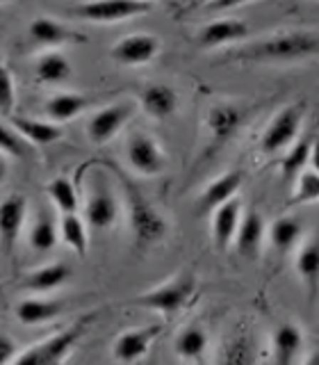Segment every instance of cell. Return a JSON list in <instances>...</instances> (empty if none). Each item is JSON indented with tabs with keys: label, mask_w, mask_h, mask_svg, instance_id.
<instances>
[{
	"label": "cell",
	"mask_w": 319,
	"mask_h": 365,
	"mask_svg": "<svg viewBox=\"0 0 319 365\" xmlns=\"http://www.w3.org/2000/svg\"><path fill=\"white\" fill-rule=\"evenodd\" d=\"M319 55V32L313 30H285L267 34L265 39L249 43L244 48L228 53L226 62H251V64H276V62H301Z\"/></svg>",
	"instance_id": "obj_1"
},
{
	"label": "cell",
	"mask_w": 319,
	"mask_h": 365,
	"mask_svg": "<svg viewBox=\"0 0 319 365\" xmlns=\"http://www.w3.org/2000/svg\"><path fill=\"white\" fill-rule=\"evenodd\" d=\"M197 285L199 281L194 269H180L169 281L132 297L130 304L146 308V311H155L160 315H164L167 319H171L192 302V297L197 294Z\"/></svg>",
	"instance_id": "obj_2"
},
{
	"label": "cell",
	"mask_w": 319,
	"mask_h": 365,
	"mask_svg": "<svg viewBox=\"0 0 319 365\" xmlns=\"http://www.w3.org/2000/svg\"><path fill=\"white\" fill-rule=\"evenodd\" d=\"M117 174H119V180L123 182L125 205H128V220H130V228L135 235V245L140 249H148L157 242H162L169 231L167 220L153 208V203L144 197V192L137 187L132 180L125 178L121 171H117Z\"/></svg>",
	"instance_id": "obj_3"
},
{
	"label": "cell",
	"mask_w": 319,
	"mask_h": 365,
	"mask_svg": "<svg viewBox=\"0 0 319 365\" xmlns=\"http://www.w3.org/2000/svg\"><path fill=\"white\" fill-rule=\"evenodd\" d=\"M94 317H80L75 324L66 327L57 334L43 338L39 342H34L28 349H23L16 356V365H55L66 361L68 354L73 351V347L87 334V329Z\"/></svg>",
	"instance_id": "obj_4"
},
{
	"label": "cell",
	"mask_w": 319,
	"mask_h": 365,
	"mask_svg": "<svg viewBox=\"0 0 319 365\" xmlns=\"http://www.w3.org/2000/svg\"><path fill=\"white\" fill-rule=\"evenodd\" d=\"M148 11H151V0H85L68 9V14L91 23H119Z\"/></svg>",
	"instance_id": "obj_5"
},
{
	"label": "cell",
	"mask_w": 319,
	"mask_h": 365,
	"mask_svg": "<svg viewBox=\"0 0 319 365\" xmlns=\"http://www.w3.org/2000/svg\"><path fill=\"white\" fill-rule=\"evenodd\" d=\"M89 182L91 187L87 190V199H85V220L94 231H105V228H112L117 224L119 217L117 197H114L105 174L91 176Z\"/></svg>",
	"instance_id": "obj_6"
},
{
	"label": "cell",
	"mask_w": 319,
	"mask_h": 365,
	"mask_svg": "<svg viewBox=\"0 0 319 365\" xmlns=\"http://www.w3.org/2000/svg\"><path fill=\"white\" fill-rule=\"evenodd\" d=\"M244 117H246V110L242 106H235V103H219V106L208 110V114H205L208 148H205L203 160L212 158L228 140H231L239 125H242Z\"/></svg>",
	"instance_id": "obj_7"
},
{
	"label": "cell",
	"mask_w": 319,
	"mask_h": 365,
	"mask_svg": "<svg viewBox=\"0 0 319 365\" xmlns=\"http://www.w3.org/2000/svg\"><path fill=\"white\" fill-rule=\"evenodd\" d=\"M303 103H294V106L283 108L276 117L269 121V125L265 128L260 137V146L265 153H276L281 148H285L288 144H292V140L299 135L301 121H303Z\"/></svg>",
	"instance_id": "obj_8"
},
{
	"label": "cell",
	"mask_w": 319,
	"mask_h": 365,
	"mask_svg": "<svg viewBox=\"0 0 319 365\" xmlns=\"http://www.w3.org/2000/svg\"><path fill=\"white\" fill-rule=\"evenodd\" d=\"M125 158L142 176H160L167 169V153L146 133H135L125 142Z\"/></svg>",
	"instance_id": "obj_9"
},
{
	"label": "cell",
	"mask_w": 319,
	"mask_h": 365,
	"mask_svg": "<svg viewBox=\"0 0 319 365\" xmlns=\"http://www.w3.org/2000/svg\"><path fill=\"white\" fill-rule=\"evenodd\" d=\"M132 112H135L132 103H114V106L98 110L87 123V137L96 146L108 144L112 137L130 121Z\"/></svg>",
	"instance_id": "obj_10"
},
{
	"label": "cell",
	"mask_w": 319,
	"mask_h": 365,
	"mask_svg": "<svg viewBox=\"0 0 319 365\" xmlns=\"http://www.w3.org/2000/svg\"><path fill=\"white\" fill-rule=\"evenodd\" d=\"M160 53V41L153 34H130L112 46V60L123 66H140L155 60Z\"/></svg>",
	"instance_id": "obj_11"
},
{
	"label": "cell",
	"mask_w": 319,
	"mask_h": 365,
	"mask_svg": "<svg viewBox=\"0 0 319 365\" xmlns=\"http://www.w3.org/2000/svg\"><path fill=\"white\" fill-rule=\"evenodd\" d=\"M242 203L237 199L226 201L224 205H219L216 210H212V242L216 251H228L231 245H235V235L237 228L242 224Z\"/></svg>",
	"instance_id": "obj_12"
},
{
	"label": "cell",
	"mask_w": 319,
	"mask_h": 365,
	"mask_svg": "<svg viewBox=\"0 0 319 365\" xmlns=\"http://www.w3.org/2000/svg\"><path fill=\"white\" fill-rule=\"evenodd\" d=\"M160 331H162V324H148V327L123 331V334L114 340V347H112L114 359L121 363L140 361L148 351V347L153 345V340L160 336Z\"/></svg>",
	"instance_id": "obj_13"
},
{
	"label": "cell",
	"mask_w": 319,
	"mask_h": 365,
	"mask_svg": "<svg viewBox=\"0 0 319 365\" xmlns=\"http://www.w3.org/2000/svg\"><path fill=\"white\" fill-rule=\"evenodd\" d=\"M28 217V201L26 197H19V194H11L3 201V208H0V233H3V251L9 256L14 251V245L21 235V228L26 224Z\"/></svg>",
	"instance_id": "obj_14"
},
{
	"label": "cell",
	"mask_w": 319,
	"mask_h": 365,
	"mask_svg": "<svg viewBox=\"0 0 319 365\" xmlns=\"http://www.w3.org/2000/svg\"><path fill=\"white\" fill-rule=\"evenodd\" d=\"M28 34H30V39L39 46H64V43H85L87 41L83 32H75L48 16L34 19L28 28Z\"/></svg>",
	"instance_id": "obj_15"
},
{
	"label": "cell",
	"mask_w": 319,
	"mask_h": 365,
	"mask_svg": "<svg viewBox=\"0 0 319 365\" xmlns=\"http://www.w3.org/2000/svg\"><path fill=\"white\" fill-rule=\"evenodd\" d=\"M249 37V26L244 21L239 19H221V21H212L208 23L201 32H199V39L197 43L201 48L210 51V48H219V46L226 43H233Z\"/></svg>",
	"instance_id": "obj_16"
},
{
	"label": "cell",
	"mask_w": 319,
	"mask_h": 365,
	"mask_svg": "<svg viewBox=\"0 0 319 365\" xmlns=\"http://www.w3.org/2000/svg\"><path fill=\"white\" fill-rule=\"evenodd\" d=\"M262 242H265V222H262V215L256 210L244 212L242 224H239L235 235V247L239 251V256H244L251 262L258 260Z\"/></svg>",
	"instance_id": "obj_17"
},
{
	"label": "cell",
	"mask_w": 319,
	"mask_h": 365,
	"mask_svg": "<svg viewBox=\"0 0 319 365\" xmlns=\"http://www.w3.org/2000/svg\"><path fill=\"white\" fill-rule=\"evenodd\" d=\"M140 103L144 112L153 119H169L178 110V94L169 85L153 83L140 91Z\"/></svg>",
	"instance_id": "obj_18"
},
{
	"label": "cell",
	"mask_w": 319,
	"mask_h": 365,
	"mask_svg": "<svg viewBox=\"0 0 319 365\" xmlns=\"http://www.w3.org/2000/svg\"><path fill=\"white\" fill-rule=\"evenodd\" d=\"M303 349V331L294 322H283L271 336V361L278 365L292 363Z\"/></svg>",
	"instance_id": "obj_19"
},
{
	"label": "cell",
	"mask_w": 319,
	"mask_h": 365,
	"mask_svg": "<svg viewBox=\"0 0 319 365\" xmlns=\"http://www.w3.org/2000/svg\"><path fill=\"white\" fill-rule=\"evenodd\" d=\"M296 274L301 277L308 302L315 304L319 299V237L308 240L301 247V251L296 254Z\"/></svg>",
	"instance_id": "obj_20"
},
{
	"label": "cell",
	"mask_w": 319,
	"mask_h": 365,
	"mask_svg": "<svg viewBox=\"0 0 319 365\" xmlns=\"http://www.w3.org/2000/svg\"><path fill=\"white\" fill-rule=\"evenodd\" d=\"M242 187V171H226L219 178H214L208 187H205L203 197L199 201L201 212H212L226 201L235 199V194Z\"/></svg>",
	"instance_id": "obj_21"
},
{
	"label": "cell",
	"mask_w": 319,
	"mask_h": 365,
	"mask_svg": "<svg viewBox=\"0 0 319 365\" xmlns=\"http://www.w3.org/2000/svg\"><path fill=\"white\" fill-rule=\"evenodd\" d=\"M89 96L80 94V91H64V94H55L46 101V117L55 123H64V121H71L75 117H80L89 106H91Z\"/></svg>",
	"instance_id": "obj_22"
},
{
	"label": "cell",
	"mask_w": 319,
	"mask_h": 365,
	"mask_svg": "<svg viewBox=\"0 0 319 365\" xmlns=\"http://www.w3.org/2000/svg\"><path fill=\"white\" fill-rule=\"evenodd\" d=\"M9 123L23 135V140H28L30 144H37V146H48L53 142H57L62 137V128L60 123L55 121H37V119H30V117H19V114H11L7 117Z\"/></svg>",
	"instance_id": "obj_23"
},
{
	"label": "cell",
	"mask_w": 319,
	"mask_h": 365,
	"mask_svg": "<svg viewBox=\"0 0 319 365\" xmlns=\"http://www.w3.org/2000/svg\"><path fill=\"white\" fill-rule=\"evenodd\" d=\"M71 277V269H68L64 262H51V265H43L39 269L30 272L23 285L32 292H51L62 288V285Z\"/></svg>",
	"instance_id": "obj_24"
},
{
	"label": "cell",
	"mask_w": 319,
	"mask_h": 365,
	"mask_svg": "<svg viewBox=\"0 0 319 365\" xmlns=\"http://www.w3.org/2000/svg\"><path fill=\"white\" fill-rule=\"evenodd\" d=\"M62 313V302L57 299H39V297H30L23 299L16 306V319L21 324H43L48 319Z\"/></svg>",
	"instance_id": "obj_25"
},
{
	"label": "cell",
	"mask_w": 319,
	"mask_h": 365,
	"mask_svg": "<svg viewBox=\"0 0 319 365\" xmlns=\"http://www.w3.org/2000/svg\"><path fill=\"white\" fill-rule=\"evenodd\" d=\"M34 73H37L39 83L46 85H60L66 83L68 78L73 73L71 62L66 60L64 55L60 53H46L37 60V66H34Z\"/></svg>",
	"instance_id": "obj_26"
},
{
	"label": "cell",
	"mask_w": 319,
	"mask_h": 365,
	"mask_svg": "<svg viewBox=\"0 0 319 365\" xmlns=\"http://www.w3.org/2000/svg\"><path fill=\"white\" fill-rule=\"evenodd\" d=\"M301 233H303V226L296 217H281V220H276L269 228V242L281 256H285L296 242H299Z\"/></svg>",
	"instance_id": "obj_27"
},
{
	"label": "cell",
	"mask_w": 319,
	"mask_h": 365,
	"mask_svg": "<svg viewBox=\"0 0 319 365\" xmlns=\"http://www.w3.org/2000/svg\"><path fill=\"white\" fill-rule=\"evenodd\" d=\"M60 237L62 242L75 251V254L83 258L89 249V235H87V224L80 220L78 212H66L62 215V222H60Z\"/></svg>",
	"instance_id": "obj_28"
},
{
	"label": "cell",
	"mask_w": 319,
	"mask_h": 365,
	"mask_svg": "<svg viewBox=\"0 0 319 365\" xmlns=\"http://www.w3.org/2000/svg\"><path fill=\"white\" fill-rule=\"evenodd\" d=\"M174 347L180 359H187V361L201 359L205 349H208V334H205L201 327H185L176 336Z\"/></svg>",
	"instance_id": "obj_29"
},
{
	"label": "cell",
	"mask_w": 319,
	"mask_h": 365,
	"mask_svg": "<svg viewBox=\"0 0 319 365\" xmlns=\"http://www.w3.org/2000/svg\"><path fill=\"white\" fill-rule=\"evenodd\" d=\"M313 140H315V135H305L290 148L288 153H285L283 163H281V171H283L285 180H292L296 174H301L305 165H310Z\"/></svg>",
	"instance_id": "obj_30"
},
{
	"label": "cell",
	"mask_w": 319,
	"mask_h": 365,
	"mask_svg": "<svg viewBox=\"0 0 319 365\" xmlns=\"http://www.w3.org/2000/svg\"><path fill=\"white\" fill-rule=\"evenodd\" d=\"M46 192H48L51 201L62 210V215H66V212H78V208H80V197H78V190H75L71 178H66V176L53 178L48 182V187H46Z\"/></svg>",
	"instance_id": "obj_31"
},
{
	"label": "cell",
	"mask_w": 319,
	"mask_h": 365,
	"mask_svg": "<svg viewBox=\"0 0 319 365\" xmlns=\"http://www.w3.org/2000/svg\"><path fill=\"white\" fill-rule=\"evenodd\" d=\"M57 237H60V231L55 228L53 220L46 212L39 215V220L32 224L30 228V235H28V242L34 251H39V254H46V251H51L55 245H57Z\"/></svg>",
	"instance_id": "obj_32"
},
{
	"label": "cell",
	"mask_w": 319,
	"mask_h": 365,
	"mask_svg": "<svg viewBox=\"0 0 319 365\" xmlns=\"http://www.w3.org/2000/svg\"><path fill=\"white\" fill-rule=\"evenodd\" d=\"M319 201V174L315 169H308L299 174L296 180V190L290 199V205H301V203H315Z\"/></svg>",
	"instance_id": "obj_33"
},
{
	"label": "cell",
	"mask_w": 319,
	"mask_h": 365,
	"mask_svg": "<svg viewBox=\"0 0 319 365\" xmlns=\"http://www.w3.org/2000/svg\"><path fill=\"white\" fill-rule=\"evenodd\" d=\"M19 101V85L14 80V73L9 71V66L3 64V85H0V108H3L5 119L11 117L14 112V106Z\"/></svg>",
	"instance_id": "obj_34"
},
{
	"label": "cell",
	"mask_w": 319,
	"mask_h": 365,
	"mask_svg": "<svg viewBox=\"0 0 319 365\" xmlns=\"http://www.w3.org/2000/svg\"><path fill=\"white\" fill-rule=\"evenodd\" d=\"M21 137L23 135L11 123L3 125V142H0V146H3L5 155H11V158H23V155H26V148H23Z\"/></svg>",
	"instance_id": "obj_35"
},
{
	"label": "cell",
	"mask_w": 319,
	"mask_h": 365,
	"mask_svg": "<svg viewBox=\"0 0 319 365\" xmlns=\"http://www.w3.org/2000/svg\"><path fill=\"white\" fill-rule=\"evenodd\" d=\"M19 345L14 340H11L7 334H3L0 336V363L3 365H7V363H14L16 361V356H19V349H16Z\"/></svg>",
	"instance_id": "obj_36"
},
{
	"label": "cell",
	"mask_w": 319,
	"mask_h": 365,
	"mask_svg": "<svg viewBox=\"0 0 319 365\" xmlns=\"http://www.w3.org/2000/svg\"><path fill=\"white\" fill-rule=\"evenodd\" d=\"M249 0H210L208 7L210 9H231V7H237V5H244Z\"/></svg>",
	"instance_id": "obj_37"
},
{
	"label": "cell",
	"mask_w": 319,
	"mask_h": 365,
	"mask_svg": "<svg viewBox=\"0 0 319 365\" xmlns=\"http://www.w3.org/2000/svg\"><path fill=\"white\" fill-rule=\"evenodd\" d=\"M310 169H315L319 174V137L315 135L313 140V151H310Z\"/></svg>",
	"instance_id": "obj_38"
},
{
	"label": "cell",
	"mask_w": 319,
	"mask_h": 365,
	"mask_svg": "<svg viewBox=\"0 0 319 365\" xmlns=\"http://www.w3.org/2000/svg\"><path fill=\"white\" fill-rule=\"evenodd\" d=\"M310 363H319V356H310Z\"/></svg>",
	"instance_id": "obj_39"
},
{
	"label": "cell",
	"mask_w": 319,
	"mask_h": 365,
	"mask_svg": "<svg viewBox=\"0 0 319 365\" xmlns=\"http://www.w3.org/2000/svg\"><path fill=\"white\" fill-rule=\"evenodd\" d=\"M3 3H9V0H3Z\"/></svg>",
	"instance_id": "obj_40"
}]
</instances>
